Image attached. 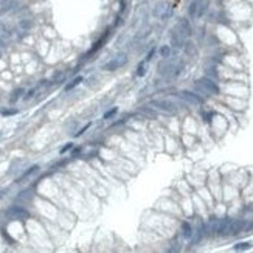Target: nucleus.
I'll use <instances>...</instances> for the list:
<instances>
[{"label": "nucleus", "mask_w": 253, "mask_h": 253, "mask_svg": "<svg viewBox=\"0 0 253 253\" xmlns=\"http://www.w3.org/2000/svg\"><path fill=\"white\" fill-rule=\"evenodd\" d=\"M115 113H116V109H112V110H109V112L104 113V118H110V116H113Z\"/></svg>", "instance_id": "23"}, {"label": "nucleus", "mask_w": 253, "mask_h": 253, "mask_svg": "<svg viewBox=\"0 0 253 253\" xmlns=\"http://www.w3.org/2000/svg\"><path fill=\"white\" fill-rule=\"evenodd\" d=\"M144 73H146V67H144V62H141L137 69V76H144Z\"/></svg>", "instance_id": "20"}, {"label": "nucleus", "mask_w": 253, "mask_h": 253, "mask_svg": "<svg viewBox=\"0 0 253 253\" xmlns=\"http://www.w3.org/2000/svg\"><path fill=\"white\" fill-rule=\"evenodd\" d=\"M179 98L182 101H185L186 104H191V106H201L204 103V100L199 96V93H194V92H190V90H183L179 93Z\"/></svg>", "instance_id": "4"}, {"label": "nucleus", "mask_w": 253, "mask_h": 253, "mask_svg": "<svg viewBox=\"0 0 253 253\" xmlns=\"http://www.w3.org/2000/svg\"><path fill=\"white\" fill-rule=\"evenodd\" d=\"M5 214L11 221H25V219L30 218V213L26 211L25 208H22V207H11V208L6 210Z\"/></svg>", "instance_id": "2"}, {"label": "nucleus", "mask_w": 253, "mask_h": 253, "mask_svg": "<svg viewBox=\"0 0 253 253\" xmlns=\"http://www.w3.org/2000/svg\"><path fill=\"white\" fill-rule=\"evenodd\" d=\"M0 36L2 37H9L11 36V30L3 23H0Z\"/></svg>", "instance_id": "17"}, {"label": "nucleus", "mask_w": 253, "mask_h": 253, "mask_svg": "<svg viewBox=\"0 0 253 253\" xmlns=\"http://www.w3.org/2000/svg\"><path fill=\"white\" fill-rule=\"evenodd\" d=\"M14 113H17L16 109L14 110H2V115H14Z\"/></svg>", "instance_id": "24"}, {"label": "nucleus", "mask_w": 253, "mask_h": 253, "mask_svg": "<svg viewBox=\"0 0 253 253\" xmlns=\"http://www.w3.org/2000/svg\"><path fill=\"white\" fill-rule=\"evenodd\" d=\"M2 194H3V191H0V197H2Z\"/></svg>", "instance_id": "26"}, {"label": "nucleus", "mask_w": 253, "mask_h": 253, "mask_svg": "<svg viewBox=\"0 0 253 253\" xmlns=\"http://www.w3.org/2000/svg\"><path fill=\"white\" fill-rule=\"evenodd\" d=\"M152 106L165 113H176L177 112V106L169 100H155V101H152Z\"/></svg>", "instance_id": "3"}, {"label": "nucleus", "mask_w": 253, "mask_h": 253, "mask_svg": "<svg viewBox=\"0 0 253 253\" xmlns=\"http://www.w3.org/2000/svg\"><path fill=\"white\" fill-rule=\"evenodd\" d=\"M37 169H39V166H37V165H34V166H31L30 169H26V172H25V174H23V176H20V179H19V182H23L25 179H28L30 176H33V174H34V172H36Z\"/></svg>", "instance_id": "15"}, {"label": "nucleus", "mask_w": 253, "mask_h": 253, "mask_svg": "<svg viewBox=\"0 0 253 253\" xmlns=\"http://www.w3.org/2000/svg\"><path fill=\"white\" fill-rule=\"evenodd\" d=\"M188 12H190V17H193V19L201 17V14H199V0H194V2H191Z\"/></svg>", "instance_id": "13"}, {"label": "nucleus", "mask_w": 253, "mask_h": 253, "mask_svg": "<svg viewBox=\"0 0 253 253\" xmlns=\"http://www.w3.org/2000/svg\"><path fill=\"white\" fill-rule=\"evenodd\" d=\"M169 41H171V47H174V48H182L183 44H185V37L177 31V28H174V30L169 33Z\"/></svg>", "instance_id": "8"}, {"label": "nucleus", "mask_w": 253, "mask_h": 253, "mask_svg": "<svg viewBox=\"0 0 253 253\" xmlns=\"http://www.w3.org/2000/svg\"><path fill=\"white\" fill-rule=\"evenodd\" d=\"M248 247H250L248 242H242V244H238L234 248H236V250H242V248H248Z\"/></svg>", "instance_id": "21"}, {"label": "nucleus", "mask_w": 253, "mask_h": 253, "mask_svg": "<svg viewBox=\"0 0 253 253\" xmlns=\"http://www.w3.org/2000/svg\"><path fill=\"white\" fill-rule=\"evenodd\" d=\"M16 8H17L16 0H3V2L0 3V14H6V12L16 9Z\"/></svg>", "instance_id": "11"}, {"label": "nucleus", "mask_w": 253, "mask_h": 253, "mask_svg": "<svg viewBox=\"0 0 253 253\" xmlns=\"http://www.w3.org/2000/svg\"><path fill=\"white\" fill-rule=\"evenodd\" d=\"M19 26H20V28H23V30H28L30 26H31V20H26V19H23V20H20Z\"/></svg>", "instance_id": "19"}, {"label": "nucleus", "mask_w": 253, "mask_h": 253, "mask_svg": "<svg viewBox=\"0 0 253 253\" xmlns=\"http://www.w3.org/2000/svg\"><path fill=\"white\" fill-rule=\"evenodd\" d=\"M230 227H231V219H221V221H218L216 233H218L219 236L230 234Z\"/></svg>", "instance_id": "10"}, {"label": "nucleus", "mask_w": 253, "mask_h": 253, "mask_svg": "<svg viewBox=\"0 0 253 253\" xmlns=\"http://www.w3.org/2000/svg\"><path fill=\"white\" fill-rule=\"evenodd\" d=\"M196 90L204 93V95H218L219 93V86L213 81L211 78L204 76L196 81Z\"/></svg>", "instance_id": "1"}, {"label": "nucleus", "mask_w": 253, "mask_h": 253, "mask_svg": "<svg viewBox=\"0 0 253 253\" xmlns=\"http://www.w3.org/2000/svg\"><path fill=\"white\" fill-rule=\"evenodd\" d=\"M177 31L183 36V37H190L193 34V28H191V25L190 22L186 20V19H180L179 23H177Z\"/></svg>", "instance_id": "9"}, {"label": "nucleus", "mask_w": 253, "mask_h": 253, "mask_svg": "<svg viewBox=\"0 0 253 253\" xmlns=\"http://www.w3.org/2000/svg\"><path fill=\"white\" fill-rule=\"evenodd\" d=\"M72 146H73V144H72V143H69V144H65V148H62V149H61V152H62V154H64V152H65V151H69V149H72Z\"/></svg>", "instance_id": "25"}, {"label": "nucleus", "mask_w": 253, "mask_h": 253, "mask_svg": "<svg viewBox=\"0 0 253 253\" xmlns=\"http://www.w3.org/2000/svg\"><path fill=\"white\" fill-rule=\"evenodd\" d=\"M79 83H83V76H78V78H75L73 79V81L70 83V84H67V86H65V90H72L73 87H76Z\"/></svg>", "instance_id": "16"}, {"label": "nucleus", "mask_w": 253, "mask_h": 253, "mask_svg": "<svg viewBox=\"0 0 253 253\" xmlns=\"http://www.w3.org/2000/svg\"><path fill=\"white\" fill-rule=\"evenodd\" d=\"M22 93H23V89H17V90H14V92H12V96H11V101H12V103L17 101V100L20 98Z\"/></svg>", "instance_id": "18"}, {"label": "nucleus", "mask_w": 253, "mask_h": 253, "mask_svg": "<svg viewBox=\"0 0 253 253\" xmlns=\"http://www.w3.org/2000/svg\"><path fill=\"white\" fill-rule=\"evenodd\" d=\"M62 78H64V73L59 72V73H56L55 76H53V81H62Z\"/></svg>", "instance_id": "22"}, {"label": "nucleus", "mask_w": 253, "mask_h": 253, "mask_svg": "<svg viewBox=\"0 0 253 253\" xmlns=\"http://www.w3.org/2000/svg\"><path fill=\"white\" fill-rule=\"evenodd\" d=\"M154 16L158 20H166L171 16V6L168 2H158L154 8Z\"/></svg>", "instance_id": "5"}, {"label": "nucleus", "mask_w": 253, "mask_h": 253, "mask_svg": "<svg viewBox=\"0 0 253 253\" xmlns=\"http://www.w3.org/2000/svg\"><path fill=\"white\" fill-rule=\"evenodd\" d=\"M171 55H172V50H171V47H169V45H163V47L160 48V56H162L163 59L171 58Z\"/></svg>", "instance_id": "14"}, {"label": "nucleus", "mask_w": 253, "mask_h": 253, "mask_svg": "<svg viewBox=\"0 0 253 253\" xmlns=\"http://www.w3.org/2000/svg\"><path fill=\"white\" fill-rule=\"evenodd\" d=\"M180 231H182V236L190 239L193 236V227L188 224V222H182V227H180Z\"/></svg>", "instance_id": "12"}, {"label": "nucleus", "mask_w": 253, "mask_h": 253, "mask_svg": "<svg viewBox=\"0 0 253 253\" xmlns=\"http://www.w3.org/2000/svg\"><path fill=\"white\" fill-rule=\"evenodd\" d=\"M127 62V55H124V53H121V55H118L115 59H112L110 62H107L104 65V69L107 70V72H113L120 67H123V65Z\"/></svg>", "instance_id": "7"}, {"label": "nucleus", "mask_w": 253, "mask_h": 253, "mask_svg": "<svg viewBox=\"0 0 253 253\" xmlns=\"http://www.w3.org/2000/svg\"><path fill=\"white\" fill-rule=\"evenodd\" d=\"M158 70L165 76H177L180 73V65H176L172 62H160L158 64Z\"/></svg>", "instance_id": "6"}]
</instances>
